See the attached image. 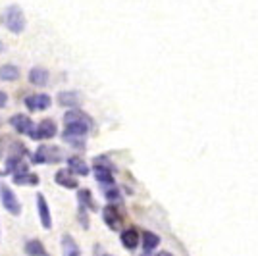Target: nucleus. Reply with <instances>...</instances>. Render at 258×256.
<instances>
[{
    "label": "nucleus",
    "instance_id": "1",
    "mask_svg": "<svg viewBox=\"0 0 258 256\" xmlns=\"http://www.w3.org/2000/svg\"><path fill=\"white\" fill-rule=\"evenodd\" d=\"M2 23H4V27L10 33H14V35L23 33L25 25H27L25 14H23V10L20 6H8V8L4 10V14H2Z\"/></svg>",
    "mask_w": 258,
    "mask_h": 256
},
{
    "label": "nucleus",
    "instance_id": "2",
    "mask_svg": "<svg viewBox=\"0 0 258 256\" xmlns=\"http://www.w3.org/2000/svg\"><path fill=\"white\" fill-rule=\"evenodd\" d=\"M56 123H54L52 119H43L41 123H37L35 129H33V133L29 135L31 139H37V141H48L56 137Z\"/></svg>",
    "mask_w": 258,
    "mask_h": 256
},
{
    "label": "nucleus",
    "instance_id": "3",
    "mask_svg": "<svg viewBox=\"0 0 258 256\" xmlns=\"http://www.w3.org/2000/svg\"><path fill=\"white\" fill-rule=\"evenodd\" d=\"M0 201H2V206L10 214H14V216H18V214L22 212L20 201L16 199V195H14V191H12L10 187H2L0 189Z\"/></svg>",
    "mask_w": 258,
    "mask_h": 256
},
{
    "label": "nucleus",
    "instance_id": "4",
    "mask_svg": "<svg viewBox=\"0 0 258 256\" xmlns=\"http://www.w3.org/2000/svg\"><path fill=\"white\" fill-rule=\"evenodd\" d=\"M33 162L35 164H46V162H60V150L52 149V147H39V150L35 152L33 156Z\"/></svg>",
    "mask_w": 258,
    "mask_h": 256
},
{
    "label": "nucleus",
    "instance_id": "5",
    "mask_svg": "<svg viewBox=\"0 0 258 256\" xmlns=\"http://www.w3.org/2000/svg\"><path fill=\"white\" fill-rule=\"evenodd\" d=\"M50 96L48 95H31L25 98V106L29 112H43L50 106Z\"/></svg>",
    "mask_w": 258,
    "mask_h": 256
},
{
    "label": "nucleus",
    "instance_id": "6",
    "mask_svg": "<svg viewBox=\"0 0 258 256\" xmlns=\"http://www.w3.org/2000/svg\"><path fill=\"white\" fill-rule=\"evenodd\" d=\"M10 125L16 129L18 133H23V135H31L33 129H35V123H33L27 116H23V114H16V116H12Z\"/></svg>",
    "mask_w": 258,
    "mask_h": 256
},
{
    "label": "nucleus",
    "instance_id": "7",
    "mask_svg": "<svg viewBox=\"0 0 258 256\" xmlns=\"http://www.w3.org/2000/svg\"><path fill=\"white\" fill-rule=\"evenodd\" d=\"M102 216H104V222H106V225L110 227V229L118 231L119 227H121V214L118 212L116 206H112V204L106 206L104 212H102Z\"/></svg>",
    "mask_w": 258,
    "mask_h": 256
},
{
    "label": "nucleus",
    "instance_id": "8",
    "mask_svg": "<svg viewBox=\"0 0 258 256\" xmlns=\"http://www.w3.org/2000/svg\"><path fill=\"white\" fill-rule=\"evenodd\" d=\"M37 206H39V216H41V224L44 229H50L52 227V216L48 210V204L44 201L43 195H37Z\"/></svg>",
    "mask_w": 258,
    "mask_h": 256
},
{
    "label": "nucleus",
    "instance_id": "9",
    "mask_svg": "<svg viewBox=\"0 0 258 256\" xmlns=\"http://www.w3.org/2000/svg\"><path fill=\"white\" fill-rule=\"evenodd\" d=\"M56 183L58 185H62V187H66V189H77V179L76 175H74V171L70 170H60L58 173H56Z\"/></svg>",
    "mask_w": 258,
    "mask_h": 256
},
{
    "label": "nucleus",
    "instance_id": "10",
    "mask_svg": "<svg viewBox=\"0 0 258 256\" xmlns=\"http://www.w3.org/2000/svg\"><path fill=\"white\" fill-rule=\"evenodd\" d=\"M95 177H97V181H100L102 185H114L112 168H110L108 164H100V162H97V166H95Z\"/></svg>",
    "mask_w": 258,
    "mask_h": 256
},
{
    "label": "nucleus",
    "instance_id": "11",
    "mask_svg": "<svg viewBox=\"0 0 258 256\" xmlns=\"http://www.w3.org/2000/svg\"><path fill=\"white\" fill-rule=\"evenodd\" d=\"M48 72L44 70V68H33L31 72H29V83L35 87H43L48 83Z\"/></svg>",
    "mask_w": 258,
    "mask_h": 256
},
{
    "label": "nucleus",
    "instance_id": "12",
    "mask_svg": "<svg viewBox=\"0 0 258 256\" xmlns=\"http://www.w3.org/2000/svg\"><path fill=\"white\" fill-rule=\"evenodd\" d=\"M141 241V235L137 233V229H125L123 233H121V245L125 246V248H129V250H133V248H137V245H139Z\"/></svg>",
    "mask_w": 258,
    "mask_h": 256
},
{
    "label": "nucleus",
    "instance_id": "13",
    "mask_svg": "<svg viewBox=\"0 0 258 256\" xmlns=\"http://www.w3.org/2000/svg\"><path fill=\"white\" fill-rule=\"evenodd\" d=\"M62 256H81V250H79V246L72 235L62 237Z\"/></svg>",
    "mask_w": 258,
    "mask_h": 256
},
{
    "label": "nucleus",
    "instance_id": "14",
    "mask_svg": "<svg viewBox=\"0 0 258 256\" xmlns=\"http://www.w3.org/2000/svg\"><path fill=\"white\" fill-rule=\"evenodd\" d=\"M64 123H89V125H93V119L81 110H70L64 116Z\"/></svg>",
    "mask_w": 258,
    "mask_h": 256
},
{
    "label": "nucleus",
    "instance_id": "15",
    "mask_svg": "<svg viewBox=\"0 0 258 256\" xmlns=\"http://www.w3.org/2000/svg\"><path fill=\"white\" fill-rule=\"evenodd\" d=\"M25 254L27 256H48L46 252V248L41 241H37V239H31V241H27L25 243Z\"/></svg>",
    "mask_w": 258,
    "mask_h": 256
},
{
    "label": "nucleus",
    "instance_id": "16",
    "mask_svg": "<svg viewBox=\"0 0 258 256\" xmlns=\"http://www.w3.org/2000/svg\"><path fill=\"white\" fill-rule=\"evenodd\" d=\"M79 100H81V98H79V93H76V91H64V93L58 95V102H60L62 106H68V108L77 106Z\"/></svg>",
    "mask_w": 258,
    "mask_h": 256
},
{
    "label": "nucleus",
    "instance_id": "17",
    "mask_svg": "<svg viewBox=\"0 0 258 256\" xmlns=\"http://www.w3.org/2000/svg\"><path fill=\"white\" fill-rule=\"evenodd\" d=\"M14 183L16 185H37L39 183V177L35 173H29V171H20V173H14Z\"/></svg>",
    "mask_w": 258,
    "mask_h": 256
},
{
    "label": "nucleus",
    "instance_id": "18",
    "mask_svg": "<svg viewBox=\"0 0 258 256\" xmlns=\"http://www.w3.org/2000/svg\"><path fill=\"white\" fill-rule=\"evenodd\" d=\"M141 241H143V248L149 250V252L160 245V237L156 233H151V231H145V233L141 235Z\"/></svg>",
    "mask_w": 258,
    "mask_h": 256
},
{
    "label": "nucleus",
    "instance_id": "19",
    "mask_svg": "<svg viewBox=\"0 0 258 256\" xmlns=\"http://www.w3.org/2000/svg\"><path fill=\"white\" fill-rule=\"evenodd\" d=\"M18 77H20V68H16L12 64H6L0 68V79L2 81H16Z\"/></svg>",
    "mask_w": 258,
    "mask_h": 256
},
{
    "label": "nucleus",
    "instance_id": "20",
    "mask_svg": "<svg viewBox=\"0 0 258 256\" xmlns=\"http://www.w3.org/2000/svg\"><path fill=\"white\" fill-rule=\"evenodd\" d=\"M68 168L74 171L76 175H87V173H89V166H87L81 158H76V156L68 160Z\"/></svg>",
    "mask_w": 258,
    "mask_h": 256
},
{
    "label": "nucleus",
    "instance_id": "21",
    "mask_svg": "<svg viewBox=\"0 0 258 256\" xmlns=\"http://www.w3.org/2000/svg\"><path fill=\"white\" fill-rule=\"evenodd\" d=\"M77 199H79V206H83V208H87V210H97V204H95L93 197H91V193L87 191V189H79Z\"/></svg>",
    "mask_w": 258,
    "mask_h": 256
},
{
    "label": "nucleus",
    "instance_id": "22",
    "mask_svg": "<svg viewBox=\"0 0 258 256\" xmlns=\"http://www.w3.org/2000/svg\"><path fill=\"white\" fill-rule=\"evenodd\" d=\"M104 195H106L108 201H118V199H119V193H118V189H116V187H112V189L108 187L106 191H104Z\"/></svg>",
    "mask_w": 258,
    "mask_h": 256
},
{
    "label": "nucleus",
    "instance_id": "23",
    "mask_svg": "<svg viewBox=\"0 0 258 256\" xmlns=\"http://www.w3.org/2000/svg\"><path fill=\"white\" fill-rule=\"evenodd\" d=\"M6 102H8V95L0 91V108H4V106H6Z\"/></svg>",
    "mask_w": 258,
    "mask_h": 256
},
{
    "label": "nucleus",
    "instance_id": "24",
    "mask_svg": "<svg viewBox=\"0 0 258 256\" xmlns=\"http://www.w3.org/2000/svg\"><path fill=\"white\" fill-rule=\"evenodd\" d=\"M156 256H172V254H170V252H158Z\"/></svg>",
    "mask_w": 258,
    "mask_h": 256
},
{
    "label": "nucleus",
    "instance_id": "25",
    "mask_svg": "<svg viewBox=\"0 0 258 256\" xmlns=\"http://www.w3.org/2000/svg\"><path fill=\"white\" fill-rule=\"evenodd\" d=\"M143 256H151V252H149V250H145V254Z\"/></svg>",
    "mask_w": 258,
    "mask_h": 256
},
{
    "label": "nucleus",
    "instance_id": "26",
    "mask_svg": "<svg viewBox=\"0 0 258 256\" xmlns=\"http://www.w3.org/2000/svg\"><path fill=\"white\" fill-rule=\"evenodd\" d=\"M100 256H110V254H100Z\"/></svg>",
    "mask_w": 258,
    "mask_h": 256
}]
</instances>
